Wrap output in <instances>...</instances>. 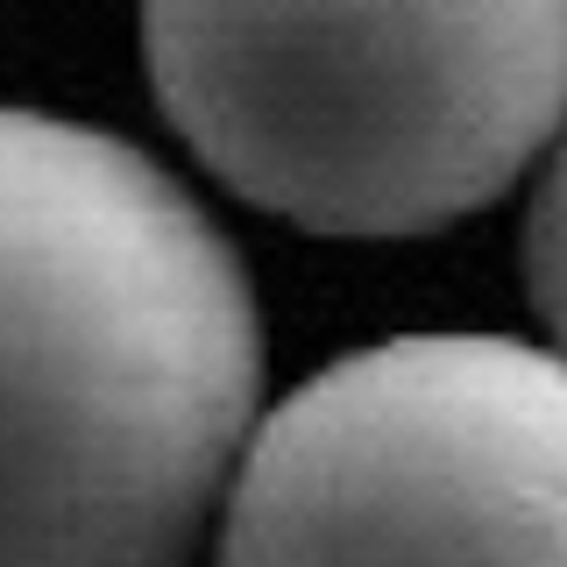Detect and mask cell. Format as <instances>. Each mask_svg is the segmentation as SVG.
<instances>
[{
  "instance_id": "obj_3",
  "label": "cell",
  "mask_w": 567,
  "mask_h": 567,
  "mask_svg": "<svg viewBox=\"0 0 567 567\" xmlns=\"http://www.w3.org/2000/svg\"><path fill=\"white\" fill-rule=\"evenodd\" d=\"M220 567H567V354L404 333L327 362L248 433Z\"/></svg>"
},
{
  "instance_id": "obj_1",
  "label": "cell",
  "mask_w": 567,
  "mask_h": 567,
  "mask_svg": "<svg viewBox=\"0 0 567 567\" xmlns=\"http://www.w3.org/2000/svg\"><path fill=\"white\" fill-rule=\"evenodd\" d=\"M256 398L262 312L192 192L0 106V567H185Z\"/></svg>"
},
{
  "instance_id": "obj_2",
  "label": "cell",
  "mask_w": 567,
  "mask_h": 567,
  "mask_svg": "<svg viewBox=\"0 0 567 567\" xmlns=\"http://www.w3.org/2000/svg\"><path fill=\"white\" fill-rule=\"evenodd\" d=\"M171 128L312 235H425L567 121V0H142Z\"/></svg>"
},
{
  "instance_id": "obj_4",
  "label": "cell",
  "mask_w": 567,
  "mask_h": 567,
  "mask_svg": "<svg viewBox=\"0 0 567 567\" xmlns=\"http://www.w3.org/2000/svg\"><path fill=\"white\" fill-rule=\"evenodd\" d=\"M525 284H532V306L554 327V341L567 354V135L546 164L539 192H532V220H525Z\"/></svg>"
}]
</instances>
